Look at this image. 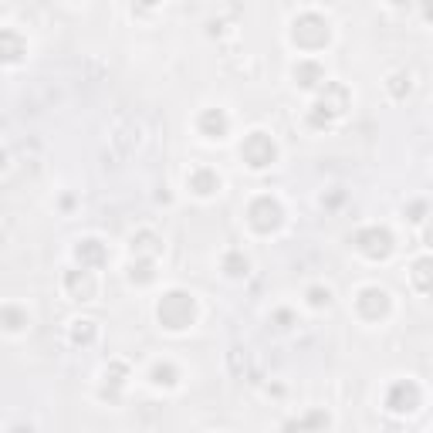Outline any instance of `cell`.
<instances>
[{
  "instance_id": "15",
  "label": "cell",
  "mask_w": 433,
  "mask_h": 433,
  "mask_svg": "<svg viewBox=\"0 0 433 433\" xmlns=\"http://www.w3.org/2000/svg\"><path fill=\"white\" fill-rule=\"evenodd\" d=\"M92 339H95V322H75V328H71V342H75V345H81V342L88 345Z\"/></svg>"
},
{
  "instance_id": "3",
  "label": "cell",
  "mask_w": 433,
  "mask_h": 433,
  "mask_svg": "<svg viewBox=\"0 0 433 433\" xmlns=\"http://www.w3.org/2000/svg\"><path fill=\"white\" fill-rule=\"evenodd\" d=\"M241 156L248 159L250 170H264V166L275 163L278 149H275V139L267 132H250L248 139H244V146H241Z\"/></svg>"
},
{
  "instance_id": "8",
  "label": "cell",
  "mask_w": 433,
  "mask_h": 433,
  "mask_svg": "<svg viewBox=\"0 0 433 433\" xmlns=\"http://www.w3.org/2000/svg\"><path fill=\"white\" fill-rule=\"evenodd\" d=\"M24 54V37L11 28H0V62H21Z\"/></svg>"
},
{
  "instance_id": "19",
  "label": "cell",
  "mask_w": 433,
  "mask_h": 433,
  "mask_svg": "<svg viewBox=\"0 0 433 433\" xmlns=\"http://www.w3.org/2000/svg\"><path fill=\"white\" fill-rule=\"evenodd\" d=\"M136 254H156V237L153 233H139V248H136Z\"/></svg>"
},
{
  "instance_id": "11",
  "label": "cell",
  "mask_w": 433,
  "mask_h": 433,
  "mask_svg": "<svg viewBox=\"0 0 433 433\" xmlns=\"http://www.w3.org/2000/svg\"><path fill=\"white\" fill-rule=\"evenodd\" d=\"M75 254H78V261H81V267H95V264L105 261V248L98 241H81Z\"/></svg>"
},
{
  "instance_id": "6",
  "label": "cell",
  "mask_w": 433,
  "mask_h": 433,
  "mask_svg": "<svg viewBox=\"0 0 433 433\" xmlns=\"http://www.w3.org/2000/svg\"><path fill=\"white\" fill-rule=\"evenodd\" d=\"M356 308L362 318H369V322H376L379 315H386L389 311V294L383 291V288H362L356 298Z\"/></svg>"
},
{
  "instance_id": "2",
  "label": "cell",
  "mask_w": 433,
  "mask_h": 433,
  "mask_svg": "<svg viewBox=\"0 0 433 433\" xmlns=\"http://www.w3.org/2000/svg\"><path fill=\"white\" fill-rule=\"evenodd\" d=\"M248 224L258 233H271L281 227V203L275 197H258L248 207Z\"/></svg>"
},
{
  "instance_id": "18",
  "label": "cell",
  "mask_w": 433,
  "mask_h": 433,
  "mask_svg": "<svg viewBox=\"0 0 433 433\" xmlns=\"http://www.w3.org/2000/svg\"><path fill=\"white\" fill-rule=\"evenodd\" d=\"M308 301L315 305V308H322V305H328V301H332V291H328V288H311Z\"/></svg>"
},
{
  "instance_id": "7",
  "label": "cell",
  "mask_w": 433,
  "mask_h": 433,
  "mask_svg": "<svg viewBox=\"0 0 433 433\" xmlns=\"http://www.w3.org/2000/svg\"><path fill=\"white\" fill-rule=\"evenodd\" d=\"M64 288L71 291V298H78V301H92L95 291H98V284H95L92 271L88 267H81V271H68L64 275Z\"/></svg>"
},
{
  "instance_id": "12",
  "label": "cell",
  "mask_w": 433,
  "mask_h": 433,
  "mask_svg": "<svg viewBox=\"0 0 433 433\" xmlns=\"http://www.w3.org/2000/svg\"><path fill=\"white\" fill-rule=\"evenodd\" d=\"M294 78H298V85H301V88H315L318 81H325L322 68H318L315 62H301V64H294Z\"/></svg>"
},
{
  "instance_id": "5",
  "label": "cell",
  "mask_w": 433,
  "mask_h": 433,
  "mask_svg": "<svg viewBox=\"0 0 433 433\" xmlns=\"http://www.w3.org/2000/svg\"><path fill=\"white\" fill-rule=\"evenodd\" d=\"M386 406L393 410V413H413V410L420 406V386L413 383V379L393 383V389H389V396H386Z\"/></svg>"
},
{
  "instance_id": "14",
  "label": "cell",
  "mask_w": 433,
  "mask_h": 433,
  "mask_svg": "<svg viewBox=\"0 0 433 433\" xmlns=\"http://www.w3.org/2000/svg\"><path fill=\"white\" fill-rule=\"evenodd\" d=\"M224 271H227V275H233V278L248 275V258H244L241 250H231V254L224 258Z\"/></svg>"
},
{
  "instance_id": "20",
  "label": "cell",
  "mask_w": 433,
  "mask_h": 433,
  "mask_svg": "<svg viewBox=\"0 0 433 433\" xmlns=\"http://www.w3.org/2000/svg\"><path fill=\"white\" fill-rule=\"evenodd\" d=\"M4 163H7V156H4V153H0V170H4Z\"/></svg>"
},
{
  "instance_id": "1",
  "label": "cell",
  "mask_w": 433,
  "mask_h": 433,
  "mask_svg": "<svg viewBox=\"0 0 433 433\" xmlns=\"http://www.w3.org/2000/svg\"><path fill=\"white\" fill-rule=\"evenodd\" d=\"M156 315H159V322L166 325V328L180 332V328H186V325L193 322V315H197L193 294H186V291H170V294H163V301H159Z\"/></svg>"
},
{
  "instance_id": "16",
  "label": "cell",
  "mask_w": 433,
  "mask_h": 433,
  "mask_svg": "<svg viewBox=\"0 0 433 433\" xmlns=\"http://www.w3.org/2000/svg\"><path fill=\"white\" fill-rule=\"evenodd\" d=\"M413 281H417L420 291H430V261H427V258L417 261V267H413Z\"/></svg>"
},
{
  "instance_id": "17",
  "label": "cell",
  "mask_w": 433,
  "mask_h": 433,
  "mask_svg": "<svg viewBox=\"0 0 433 433\" xmlns=\"http://www.w3.org/2000/svg\"><path fill=\"white\" fill-rule=\"evenodd\" d=\"M153 383H166V386H173L176 383V369H173L170 362H163V366H153Z\"/></svg>"
},
{
  "instance_id": "4",
  "label": "cell",
  "mask_w": 433,
  "mask_h": 433,
  "mask_svg": "<svg viewBox=\"0 0 433 433\" xmlns=\"http://www.w3.org/2000/svg\"><path fill=\"white\" fill-rule=\"evenodd\" d=\"M356 248L366 258H372V261H383V258H389V250H393V237L383 227H366V231L356 233Z\"/></svg>"
},
{
  "instance_id": "9",
  "label": "cell",
  "mask_w": 433,
  "mask_h": 433,
  "mask_svg": "<svg viewBox=\"0 0 433 433\" xmlns=\"http://www.w3.org/2000/svg\"><path fill=\"white\" fill-rule=\"evenodd\" d=\"M190 190L193 193H200V197H210V193H216L220 190V176H216L214 170H193L190 173Z\"/></svg>"
},
{
  "instance_id": "10",
  "label": "cell",
  "mask_w": 433,
  "mask_h": 433,
  "mask_svg": "<svg viewBox=\"0 0 433 433\" xmlns=\"http://www.w3.org/2000/svg\"><path fill=\"white\" fill-rule=\"evenodd\" d=\"M200 129H203V136L220 139V136L227 132V115H224L220 108H207V112L200 115Z\"/></svg>"
},
{
  "instance_id": "13",
  "label": "cell",
  "mask_w": 433,
  "mask_h": 433,
  "mask_svg": "<svg viewBox=\"0 0 433 433\" xmlns=\"http://www.w3.org/2000/svg\"><path fill=\"white\" fill-rule=\"evenodd\" d=\"M0 325H4L7 332H21V328H28V311L14 308V305H4V308H0Z\"/></svg>"
}]
</instances>
